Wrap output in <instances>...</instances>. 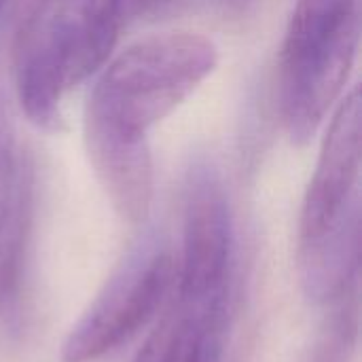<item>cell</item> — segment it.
I'll list each match as a JSON object with an SVG mask.
<instances>
[{"label":"cell","instance_id":"cell-1","mask_svg":"<svg viewBox=\"0 0 362 362\" xmlns=\"http://www.w3.org/2000/svg\"><path fill=\"white\" fill-rule=\"evenodd\" d=\"M216 45L195 32L142 38L108 62L95 78L85 115L121 132L148 136L216 68Z\"/></svg>","mask_w":362,"mask_h":362},{"label":"cell","instance_id":"cell-2","mask_svg":"<svg viewBox=\"0 0 362 362\" xmlns=\"http://www.w3.org/2000/svg\"><path fill=\"white\" fill-rule=\"evenodd\" d=\"M361 40V0H299L280 49V112L293 144L318 132L344 91Z\"/></svg>","mask_w":362,"mask_h":362},{"label":"cell","instance_id":"cell-3","mask_svg":"<svg viewBox=\"0 0 362 362\" xmlns=\"http://www.w3.org/2000/svg\"><path fill=\"white\" fill-rule=\"evenodd\" d=\"M174 282L176 263L170 250L144 244L132 252L68 331L62 362H95L123 346L157 316Z\"/></svg>","mask_w":362,"mask_h":362},{"label":"cell","instance_id":"cell-4","mask_svg":"<svg viewBox=\"0 0 362 362\" xmlns=\"http://www.w3.org/2000/svg\"><path fill=\"white\" fill-rule=\"evenodd\" d=\"M362 98L354 87L335 110L299 216V248H310L361 221Z\"/></svg>","mask_w":362,"mask_h":362},{"label":"cell","instance_id":"cell-5","mask_svg":"<svg viewBox=\"0 0 362 362\" xmlns=\"http://www.w3.org/2000/svg\"><path fill=\"white\" fill-rule=\"evenodd\" d=\"M231 246V210L221 174L210 163H195L185 182L178 297L187 301L227 297Z\"/></svg>","mask_w":362,"mask_h":362},{"label":"cell","instance_id":"cell-6","mask_svg":"<svg viewBox=\"0 0 362 362\" xmlns=\"http://www.w3.org/2000/svg\"><path fill=\"white\" fill-rule=\"evenodd\" d=\"M123 17L121 0H59L25 6L17 34L32 36L47 49L68 91L106 66Z\"/></svg>","mask_w":362,"mask_h":362},{"label":"cell","instance_id":"cell-7","mask_svg":"<svg viewBox=\"0 0 362 362\" xmlns=\"http://www.w3.org/2000/svg\"><path fill=\"white\" fill-rule=\"evenodd\" d=\"M83 138L93 174L117 216L140 225L153 204V155L148 136L121 132L91 115L83 117Z\"/></svg>","mask_w":362,"mask_h":362},{"label":"cell","instance_id":"cell-8","mask_svg":"<svg viewBox=\"0 0 362 362\" xmlns=\"http://www.w3.org/2000/svg\"><path fill=\"white\" fill-rule=\"evenodd\" d=\"M227 322V297L176 299L151 331L134 362H216Z\"/></svg>","mask_w":362,"mask_h":362},{"label":"cell","instance_id":"cell-9","mask_svg":"<svg viewBox=\"0 0 362 362\" xmlns=\"http://www.w3.org/2000/svg\"><path fill=\"white\" fill-rule=\"evenodd\" d=\"M123 2V13L138 17V19H148L165 13L176 0H121Z\"/></svg>","mask_w":362,"mask_h":362},{"label":"cell","instance_id":"cell-10","mask_svg":"<svg viewBox=\"0 0 362 362\" xmlns=\"http://www.w3.org/2000/svg\"><path fill=\"white\" fill-rule=\"evenodd\" d=\"M225 4V8H229L231 13H244L252 0H221Z\"/></svg>","mask_w":362,"mask_h":362},{"label":"cell","instance_id":"cell-11","mask_svg":"<svg viewBox=\"0 0 362 362\" xmlns=\"http://www.w3.org/2000/svg\"><path fill=\"white\" fill-rule=\"evenodd\" d=\"M55 2H59V0H28V4H25V6H36V4H55Z\"/></svg>","mask_w":362,"mask_h":362},{"label":"cell","instance_id":"cell-12","mask_svg":"<svg viewBox=\"0 0 362 362\" xmlns=\"http://www.w3.org/2000/svg\"><path fill=\"white\" fill-rule=\"evenodd\" d=\"M2 2H4V0H0V6H2Z\"/></svg>","mask_w":362,"mask_h":362}]
</instances>
